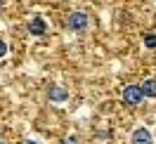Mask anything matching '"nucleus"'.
I'll return each mask as SVG.
<instances>
[{"label":"nucleus","instance_id":"f8f14e48","mask_svg":"<svg viewBox=\"0 0 156 144\" xmlns=\"http://www.w3.org/2000/svg\"><path fill=\"white\" fill-rule=\"evenodd\" d=\"M0 5H2V0H0Z\"/></svg>","mask_w":156,"mask_h":144},{"label":"nucleus","instance_id":"423d86ee","mask_svg":"<svg viewBox=\"0 0 156 144\" xmlns=\"http://www.w3.org/2000/svg\"><path fill=\"white\" fill-rule=\"evenodd\" d=\"M142 92H144V97H156V80L154 78H149V80H144L142 83Z\"/></svg>","mask_w":156,"mask_h":144},{"label":"nucleus","instance_id":"39448f33","mask_svg":"<svg viewBox=\"0 0 156 144\" xmlns=\"http://www.w3.org/2000/svg\"><path fill=\"white\" fill-rule=\"evenodd\" d=\"M48 97L52 99V102H66V99H69V92L64 90V87H50Z\"/></svg>","mask_w":156,"mask_h":144},{"label":"nucleus","instance_id":"9b49d317","mask_svg":"<svg viewBox=\"0 0 156 144\" xmlns=\"http://www.w3.org/2000/svg\"><path fill=\"white\" fill-rule=\"evenodd\" d=\"M0 144H5V142H2V139H0Z\"/></svg>","mask_w":156,"mask_h":144},{"label":"nucleus","instance_id":"9d476101","mask_svg":"<svg viewBox=\"0 0 156 144\" xmlns=\"http://www.w3.org/2000/svg\"><path fill=\"white\" fill-rule=\"evenodd\" d=\"M26 144H38V142H26Z\"/></svg>","mask_w":156,"mask_h":144},{"label":"nucleus","instance_id":"7ed1b4c3","mask_svg":"<svg viewBox=\"0 0 156 144\" xmlns=\"http://www.w3.org/2000/svg\"><path fill=\"white\" fill-rule=\"evenodd\" d=\"M133 144H154V137L147 128H135L133 130Z\"/></svg>","mask_w":156,"mask_h":144},{"label":"nucleus","instance_id":"f257e3e1","mask_svg":"<svg viewBox=\"0 0 156 144\" xmlns=\"http://www.w3.org/2000/svg\"><path fill=\"white\" fill-rule=\"evenodd\" d=\"M69 31H73V33H80V31H85L90 26V17L85 14V12H73L71 17H69L66 21Z\"/></svg>","mask_w":156,"mask_h":144},{"label":"nucleus","instance_id":"1a4fd4ad","mask_svg":"<svg viewBox=\"0 0 156 144\" xmlns=\"http://www.w3.org/2000/svg\"><path fill=\"white\" fill-rule=\"evenodd\" d=\"M62 144H80V142H78L76 137H69V139H64V142H62Z\"/></svg>","mask_w":156,"mask_h":144},{"label":"nucleus","instance_id":"6e6552de","mask_svg":"<svg viewBox=\"0 0 156 144\" xmlns=\"http://www.w3.org/2000/svg\"><path fill=\"white\" fill-rule=\"evenodd\" d=\"M5 54H7V43H5V40H0V59L5 57Z\"/></svg>","mask_w":156,"mask_h":144},{"label":"nucleus","instance_id":"20e7f679","mask_svg":"<svg viewBox=\"0 0 156 144\" xmlns=\"http://www.w3.org/2000/svg\"><path fill=\"white\" fill-rule=\"evenodd\" d=\"M45 21H43V17H33L31 19V24H29V31H31V36H43L45 33Z\"/></svg>","mask_w":156,"mask_h":144},{"label":"nucleus","instance_id":"f03ea898","mask_svg":"<svg viewBox=\"0 0 156 144\" xmlns=\"http://www.w3.org/2000/svg\"><path fill=\"white\" fill-rule=\"evenodd\" d=\"M142 97H144V92H142L140 85H126L123 87V102H126V104L137 106L140 102H142Z\"/></svg>","mask_w":156,"mask_h":144},{"label":"nucleus","instance_id":"0eeeda50","mask_svg":"<svg viewBox=\"0 0 156 144\" xmlns=\"http://www.w3.org/2000/svg\"><path fill=\"white\" fill-rule=\"evenodd\" d=\"M144 47L154 50L156 47V33H149V36H144Z\"/></svg>","mask_w":156,"mask_h":144}]
</instances>
